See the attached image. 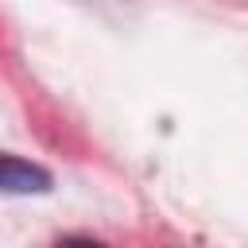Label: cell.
<instances>
[{
	"instance_id": "obj_2",
	"label": "cell",
	"mask_w": 248,
	"mask_h": 248,
	"mask_svg": "<svg viewBox=\"0 0 248 248\" xmlns=\"http://www.w3.org/2000/svg\"><path fill=\"white\" fill-rule=\"evenodd\" d=\"M54 248H105V244H97L93 236H62Z\"/></svg>"
},
{
	"instance_id": "obj_1",
	"label": "cell",
	"mask_w": 248,
	"mask_h": 248,
	"mask_svg": "<svg viewBox=\"0 0 248 248\" xmlns=\"http://www.w3.org/2000/svg\"><path fill=\"white\" fill-rule=\"evenodd\" d=\"M0 190L12 194H43L50 190V174L35 163H23L16 155H0Z\"/></svg>"
}]
</instances>
